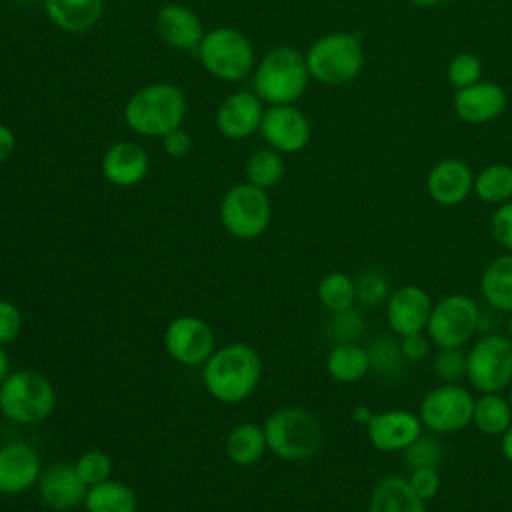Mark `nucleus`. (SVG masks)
Segmentation results:
<instances>
[{
	"label": "nucleus",
	"instance_id": "nucleus-1",
	"mask_svg": "<svg viewBox=\"0 0 512 512\" xmlns=\"http://www.w3.org/2000/svg\"><path fill=\"white\" fill-rule=\"evenodd\" d=\"M262 378V358L256 348L232 342L216 348L202 364L206 392L222 404H238L254 394Z\"/></svg>",
	"mask_w": 512,
	"mask_h": 512
},
{
	"label": "nucleus",
	"instance_id": "nucleus-2",
	"mask_svg": "<svg viewBox=\"0 0 512 512\" xmlns=\"http://www.w3.org/2000/svg\"><path fill=\"white\" fill-rule=\"evenodd\" d=\"M126 126L144 138H164L182 128L186 120V96L172 82H150L138 88L124 104Z\"/></svg>",
	"mask_w": 512,
	"mask_h": 512
},
{
	"label": "nucleus",
	"instance_id": "nucleus-3",
	"mask_svg": "<svg viewBox=\"0 0 512 512\" xmlns=\"http://www.w3.org/2000/svg\"><path fill=\"white\" fill-rule=\"evenodd\" d=\"M252 92L266 104H296L308 88L310 72L304 52L280 44L270 48L252 70Z\"/></svg>",
	"mask_w": 512,
	"mask_h": 512
},
{
	"label": "nucleus",
	"instance_id": "nucleus-4",
	"mask_svg": "<svg viewBox=\"0 0 512 512\" xmlns=\"http://www.w3.org/2000/svg\"><path fill=\"white\" fill-rule=\"evenodd\" d=\"M268 452L284 462L314 458L324 442L320 420L302 406L276 408L262 424Z\"/></svg>",
	"mask_w": 512,
	"mask_h": 512
},
{
	"label": "nucleus",
	"instance_id": "nucleus-5",
	"mask_svg": "<svg viewBox=\"0 0 512 512\" xmlns=\"http://www.w3.org/2000/svg\"><path fill=\"white\" fill-rule=\"evenodd\" d=\"M310 78L324 86H344L364 66V44L358 32H328L304 52Z\"/></svg>",
	"mask_w": 512,
	"mask_h": 512
},
{
	"label": "nucleus",
	"instance_id": "nucleus-6",
	"mask_svg": "<svg viewBox=\"0 0 512 512\" xmlns=\"http://www.w3.org/2000/svg\"><path fill=\"white\" fill-rule=\"evenodd\" d=\"M56 404V390L50 378L38 370H14L0 384V412L20 426H34L46 420Z\"/></svg>",
	"mask_w": 512,
	"mask_h": 512
},
{
	"label": "nucleus",
	"instance_id": "nucleus-7",
	"mask_svg": "<svg viewBox=\"0 0 512 512\" xmlns=\"http://www.w3.org/2000/svg\"><path fill=\"white\" fill-rule=\"evenodd\" d=\"M202 68L216 80L240 82L256 66V54L248 36L230 26L206 30L196 48Z\"/></svg>",
	"mask_w": 512,
	"mask_h": 512
},
{
	"label": "nucleus",
	"instance_id": "nucleus-8",
	"mask_svg": "<svg viewBox=\"0 0 512 512\" xmlns=\"http://www.w3.org/2000/svg\"><path fill=\"white\" fill-rule=\"evenodd\" d=\"M224 230L238 240H254L262 236L272 220V204L266 190L238 182L230 186L218 206Z\"/></svg>",
	"mask_w": 512,
	"mask_h": 512
},
{
	"label": "nucleus",
	"instance_id": "nucleus-9",
	"mask_svg": "<svg viewBox=\"0 0 512 512\" xmlns=\"http://www.w3.org/2000/svg\"><path fill=\"white\" fill-rule=\"evenodd\" d=\"M466 380L478 394L506 392L512 382V342L506 334H486L466 352Z\"/></svg>",
	"mask_w": 512,
	"mask_h": 512
},
{
	"label": "nucleus",
	"instance_id": "nucleus-10",
	"mask_svg": "<svg viewBox=\"0 0 512 512\" xmlns=\"http://www.w3.org/2000/svg\"><path fill=\"white\" fill-rule=\"evenodd\" d=\"M474 398L462 384L440 382L422 396L416 414L426 432L436 436L456 434L472 426Z\"/></svg>",
	"mask_w": 512,
	"mask_h": 512
},
{
	"label": "nucleus",
	"instance_id": "nucleus-11",
	"mask_svg": "<svg viewBox=\"0 0 512 512\" xmlns=\"http://www.w3.org/2000/svg\"><path fill=\"white\" fill-rule=\"evenodd\" d=\"M480 328V308L466 294H448L434 302L426 334L436 348H462Z\"/></svg>",
	"mask_w": 512,
	"mask_h": 512
},
{
	"label": "nucleus",
	"instance_id": "nucleus-12",
	"mask_svg": "<svg viewBox=\"0 0 512 512\" xmlns=\"http://www.w3.org/2000/svg\"><path fill=\"white\" fill-rule=\"evenodd\" d=\"M164 348L170 358L182 366H202L216 350V336L204 318L182 314L168 322Z\"/></svg>",
	"mask_w": 512,
	"mask_h": 512
},
{
	"label": "nucleus",
	"instance_id": "nucleus-13",
	"mask_svg": "<svg viewBox=\"0 0 512 512\" xmlns=\"http://www.w3.org/2000/svg\"><path fill=\"white\" fill-rule=\"evenodd\" d=\"M258 132L262 140L276 152L296 154L308 146L312 126L296 104H278L266 106Z\"/></svg>",
	"mask_w": 512,
	"mask_h": 512
},
{
	"label": "nucleus",
	"instance_id": "nucleus-14",
	"mask_svg": "<svg viewBox=\"0 0 512 512\" xmlns=\"http://www.w3.org/2000/svg\"><path fill=\"white\" fill-rule=\"evenodd\" d=\"M364 428L370 446L386 454L404 452L424 432L418 414L404 408L374 412Z\"/></svg>",
	"mask_w": 512,
	"mask_h": 512
},
{
	"label": "nucleus",
	"instance_id": "nucleus-15",
	"mask_svg": "<svg viewBox=\"0 0 512 512\" xmlns=\"http://www.w3.org/2000/svg\"><path fill=\"white\" fill-rule=\"evenodd\" d=\"M386 322L394 336L426 332V324L432 312V296L418 284H404L390 292L384 302Z\"/></svg>",
	"mask_w": 512,
	"mask_h": 512
},
{
	"label": "nucleus",
	"instance_id": "nucleus-16",
	"mask_svg": "<svg viewBox=\"0 0 512 512\" xmlns=\"http://www.w3.org/2000/svg\"><path fill=\"white\" fill-rule=\"evenodd\" d=\"M40 472V456L28 442L16 440L0 446V494L18 496L36 488Z\"/></svg>",
	"mask_w": 512,
	"mask_h": 512
},
{
	"label": "nucleus",
	"instance_id": "nucleus-17",
	"mask_svg": "<svg viewBox=\"0 0 512 512\" xmlns=\"http://www.w3.org/2000/svg\"><path fill=\"white\" fill-rule=\"evenodd\" d=\"M266 104L252 90L228 94L216 110V128L228 140H244L258 132Z\"/></svg>",
	"mask_w": 512,
	"mask_h": 512
},
{
	"label": "nucleus",
	"instance_id": "nucleus-18",
	"mask_svg": "<svg viewBox=\"0 0 512 512\" xmlns=\"http://www.w3.org/2000/svg\"><path fill=\"white\" fill-rule=\"evenodd\" d=\"M426 192L438 206H458L474 192V172L460 158H442L428 170Z\"/></svg>",
	"mask_w": 512,
	"mask_h": 512
},
{
	"label": "nucleus",
	"instance_id": "nucleus-19",
	"mask_svg": "<svg viewBox=\"0 0 512 512\" xmlns=\"http://www.w3.org/2000/svg\"><path fill=\"white\" fill-rule=\"evenodd\" d=\"M506 104V90L500 84L488 80H478L472 86L454 90L452 98L456 116L468 124H488L496 120L506 110Z\"/></svg>",
	"mask_w": 512,
	"mask_h": 512
},
{
	"label": "nucleus",
	"instance_id": "nucleus-20",
	"mask_svg": "<svg viewBox=\"0 0 512 512\" xmlns=\"http://www.w3.org/2000/svg\"><path fill=\"white\" fill-rule=\"evenodd\" d=\"M36 490L46 508L62 512L84 504L88 486L76 472L74 464L56 462L42 468Z\"/></svg>",
	"mask_w": 512,
	"mask_h": 512
},
{
	"label": "nucleus",
	"instance_id": "nucleus-21",
	"mask_svg": "<svg viewBox=\"0 0 512 512\" xmlns=\"http://www.w3.org/2000/svg\"><path fill=\"white\" fill-rule=\"evenodd\" d=\"M100 170L112 186L132 188L146 178L150 170V158L140 144L132 140H120L106 148L102 154Z\"/></svg>",
	"mask_w": 512,
	"mask_h": 512
},
{
	"label": "nucleus",
	"instance_id": "nucleus-22",
	"mask_svg": "<svg viewBox=\"0 0 512 512\" xmlns=\"http://www.w3.org/2000/svg\"><path fill=\"white\" fill-rule=\"evenodd\" d=\"M158 36L174 50H196L206 30L200 16L184 4H164L156 14Z\"/></svg>",
	"mask_w": 512,
	"mask_h": 512
},
{
	"label": "nucleus",
	"instance_id": "nucleus-23",
	"mask_svg": "<svg viewBox=\"0 0 512 512\" xmlns=\"http://www.w3.org/2000/svg\"><path fill=\"white\" fill-rule=\"evenodd\" d=\"M366 512H428V502L418 498L406 476H382L370 490Z\"/></svg>",
	"mask_w": 512,
	"mask_h": 512
},
{
	"label": "nucleus",
	"instance_id": "nucleus-24",
	"mask_svg": "<svg viewBox=\"0 0 512 512\" xmlns=\"http://www.w3.org/2000/svg\"><path fill=\"white\" fill-rule=\"evenodd\" d=\"M42 8L56 28L80 34L100 20L104 0H42Z\"/></svg>",
	"mask_w": 512,
	"mask_h": 512
},
{
	"label": "nucleus",
	"instance_id": "nucleus-25",
	"mask_svg": "<svg viewBox=\"0 0 512 512\" xmlns=\"http://www.w3.org/2000/svg\"><path fill=\"white\" fill-rule=\"evenodd\" d=\"M480 294L498 312L512 314V254L492 258L480 276Z\"/></svg>",
	"mask_w": 512,
	"mask_h": 512
},
{
	"label": "nucleus",
	"instance_id": "nucleus-26",
	"mask_svg": "<svg viewBox=\"0 0 512 512\" xmlns=\"http://www.w3.org/2000/svg\"><path fill=\"white\" fill-rule=\"evenodd\" d=\"M326 372L340 384H356L370 372L368 350L358 342L334 344L326 356Z\"/></svg>",
	"mask_w": 512,
	"mask_h": 512
},
{
	"label": "nucleus",
	"instance_id": "nucleus-27",
	"mask_svg": "<svg viewBox=\"0 0 512 512\" xmlns=\"http://www.w3.org/2000/svg\"><path fill=\"white\" fill-rule=\"evenodd\" d=\"M224 452L236 466H254L268 452L264 428L256 422L236 424L226 436Z\"/></svg>",
	"mask_w": 512,
	"mask_h": 512
},
{
	"label": "nucleus",
	"instance_id": "nucleus-28",
	"mask_svg": "<svg viewBox=\"0 0 512 512\" xmlns=\"http://www.w3.org/2000/svg\"><path fill=\"white\" fill-rule=\"evenodd\" d=\"M512 424V406L502 392H486L474 398L472 426L484 436H502Z\"/></svg>",
	"mask_w": 512,
	"mask_h": 512
},
{
	"label": "nucleus",
	"instance_id": "nucleus-29",
	"mask_svg": "<svg viewBox=\"0 0 512 512\" xmlns=\"http://www.w3.org/2000/svg\"><path fill=\"white\" fill-rule=\"evenodd\" d=\"M82 506L86 512H138V496L126 482L108 478L86 490Z\"/></svg>",
	"mask_w": 512,
	"mask_h": 512
},
{
	"label": "nucleus",
	"instance_id": "nucleus-30",
	"mask_svg": "<svg viewBox=\"0 0 512 512\" xmlns=\"http://www.w3.org/2000/svg\"><path fill=\"white\" fill-rule=\"evenodd\" d=\"M484 204L500 206L512 200V166L492 162L474 174V192Z\"/></svg>",
	"mask_w": 512,
	"mask_h": 512
},
{
	"label": "nucleus",
	"instance_id": "nucleus-31",
	"mask_svg": "<svg viewBox=\"0 0 512 512\" xmlns=\"http://www.w3.org/2000/svg\"><path fill=\"white\" fill-rule=\"evenodd\" d=\"M316 296L322 308H326L330 314L348 310L356 304V282L346 272L332 270L320 278Z\"/></svg>",
	"mask_w": 512,
	"mask_h": 512
},
{
	"label": "nucleus",
	"instance_id": "nucleus-32",
	"mask_svg": "<svg viewBox=\"0 0 512 512\" xmlns=\"http://www.w3.org/2000/svg\"><path fill=\"white\" fill-rule=\"evenodd\" d=\"M284 154L276 152L274 148L266 146L260 150H254L244 166V174H246V182L268 190L272 186H276L282 176H284Z\"/></svg>",
	"mask_w": 512,
	"mask_h": 512
},
{
	"label": "nucleus",
	"instance_id": "nucleus-33",
	"mask_svg": "<svg viewBox=\"0 0 512 512\" xmlns=\"http://www.w3.org/2000/svg\"><path fill=\"white\" fill-rule=\"evenodd\" d=\"M368 350V360H370V370L376 372L380 378H398L404 374L406 360L400 350V338L392 336H378L370 342Z\"/></svg>",
	"mask_w": 512,
	"mask_h": 512
},
{
	"label": "nucleus",
	"instance_id": "nucleus-34",
	"mask_svg": "<svg viewBox=\"0 0 512 512\" xmlns=\"http://www.w3.org/2000/svg\"><path fill=\"white\" fill-rule=\"evenodd\" d=\"M364 332V316L352 306L342 312H332L326 324V334L334 344L358 342Z\"/></svg>",
	"mask_w": 512,
	"mask_h": 512
},
{
	"label": "nucleus",
	"instance_id": "nucleus-35",
	"mask_svg": "<svg viewBox=\"0 0 512 512\" xmlns=\"http://www.w3.org/2000/svg\"><path fill=\"white\" fill-rule=\"evenodd\" d=\"M404 460L408 468H438L442 462V444L438 442L436 434L422 432L406 450Z\"/></svg>",
	"mask_w": 512,
	"mask_h": 512
},
{
	"label": "nucleus",
	"instance_id": "nucleus-36",
	"mask_svg": "<svg viewBox=\"0 0 512 512\" xmlns=\"http://www.w3.org/2000/svg\"><path fill=\"white\" fill-rule=\"evenodd\" d=\"M448 82L454 90L466 88L482 80V60L472 52H458L446 66Z\"/></svg>",
	"mask_w": 512,
	"mask_h": 512
},
{
	"label": "nucleus",
	"instance_id": "nucleus-37",
	"mask_svg": "<svg viewBox=\"0 0 512 512\" xmlns=\"http://www.w3.org/2000/svg\"><path fill=\"white\" fill-rule=\"evenodd\" d=\"M74 468L80 474V478L84 480V484L90 488V486L100 484V482L110 478V474H112V458L104 450H100V448H90V450H84L76 458Z\"/></svg>",
	"mask_w": 512,
	"mask_h": 512
},
{
	"label": "nucleus",
	"instance_id": "nucleus-38",
	"mask_svg": "<svg viewBox=\"0 0 512 512\" xmlns=\"http://www.w3.org/2000/svg\"><path fill=\"white\" fill-rule=\"evenodd\" d=\"M432 370L440 382L460 384L466 378V352L462 348H436Z\"/></svg>",
	"mask_w": 512,
	"mask_h": 512
},
{
	"label": "nucleus",
	"instance_id": "nucleus-39",
	"mask_svg": "<svg viewBox=\"0 0 512 512\" xmlns=\"http://www.w3.org/2000/svg\"><path fill=\"white\" fill-rule=\"evenodd\" d=\"M356 300L364 306H378L384 304L390 296L388 280L378 270H364L356 280Z\"/></svg>",
	"mask_w": 512,
	"mask_h": 512
},
{
	"label": "nucleus",
	"instance_id": "nucleus-40",
	"mask_svg": "<svg viewBox=\"0 0 512 512\" xmlns=\"http://www.w3.org/2000/svg\"><path fill=\"white\" fill-rule=\"evenodd\" d=\"M406 480L414 490V494L424 502L434 500L442 486L438 468H410V474L406 476Z\"/></svg>",
	"mask_w": 512,
	"mask_h": 512
},
{
	"label": "nucleus",
	"instance_id": "nucleus-41",
	"mask_svg": "<svg viewBox=\"0 0 512 512\" xmlns=\"http://www.w3.org/2000/svg\"><path fill=\"white\" fill-rule=\"evenodd\" d=\"M490 234L504 252L512 254V200L494 208L490 216Z\"/></svg>",
	"mask_w": 512,
	"mask_h": 512
},
{
	"label": "nucleus",
	"instance_id": "nucleus-42",
	"mask_svg": "<svg viewBox=\"0 0 512 512\" xmlns=\"http://www.w3.org/2000/svg\"><path fill=\"white\" fill-rule=\"evenodd\" d=\"M22 326L24 318L20 308L8 298H0V346H6L12 340H16L22 332Z\"/></svg>",
	"mask_w": 512,
	"mask_h": 512
},
{
	"label": "nucleus",
	"instance_id": "nucleus-43",
	"mask_svg": "<svg viewBox=\"0 0 512 512\" xmlns=\"http://www.w3.org/2000/svg\"><path fill=\"white\" fill-rule=\"evenodd\" d=\"M432 340L428 338L426 332H418V334H408V336H402L400 338V350H402V356L408 364H414V362H422L430 356L432 352Z\"/></svg>",
	"mask_w": 512,
	"mask_h": 512
},
{
	"label": "nucleus",
	"instance_id": "nucleus-44",
	"mask_svg": "<svg viewBox=\"0 0 512 512\" xmlns=\"http://www.w3.org/2000/svg\"><path fill=\"white\" fill-rule=\"evenodd\" d=\"M160 142H162V150L176 160L188 156L192 150V138L184 128H176L168 132L164 138H160Z\"/></svg>",
	"mask_w": 512,
	"mask_h": 512
},
{
	"label": "nucleus",
	"instance_id": "nucleus-45",
	"mask_svg": "<svg viewBox=\"0 0 512 512\" xmlns=\"http://www.w3.org/2000/svg\"><path fill=\"white\" fill-rule=\"evenodd\" d=\"M16 148V134L12 132L10 126L0 122V164L6 162Z\"/></svg>",
	"mask_w": 512,
	"mask_h": 512
},
{
	"label": "nucleus",
	"instance_id": "nucleus-46",
	"mask_svg": "<svg viewBox=\"0 0 512 512\" xmlns=\"http://www.w3.org/2000/svg\"><path fill=\"white\" fill-rule=\"evenodd\" d=\"M500 454L504 456L506 462L512 464V424H510V428L500 436Z\"/></svg>",
	"mask_w": 512,
	"mask_h": 512
},
{
	"label": "nucleus",
	"instance_id": "nucleus-47",
	"mask_svg": "<svg viewBox=\"0 0 512 512\" xmlns=\"http://www.w3.org/2000/svg\"><path fill=\"white\" fill-rule=\"evenodd\" d=\"M372 414H374V412H370V408L362 404V406H356V408L352 410V420L358 422V424H362V426H366V424L370 422Z\"/></svg>",
	"mask_w": 512,
	"mask_h": 512
},
{
	"label": "nucleus",
	"instance_id": "nucleus-48",
	"mask_svg": "<svg viewBox=\"0 0 512 512\" xmlns=\"http://www.w3.org/2000/svg\"><path fill=\"white\" fill-rule=\"evenodd\" d=\"M8 372H10V358H8L6 350H4V346H0V384L8 376Z\"/></svg>",
	"mask_w": 512,
	"mask_h": 512
},
{
	"label": "nucleus",
	"instance_id": "nucleus-49",
	"mask_svg": "<svg viewBox=\"0 0 512 512\" xmlns=\"http://www.w3.org/2000/svg\"><path fill=\"white\" fill-rule=\"evenodd\" d=\"M406 2L412 4V6H416V8H432V6L442 4L444 0H406Z\"/></svg>",
	"mask_w": 512,
	"mask_h": 512
},
{
	"label": "nucleus",
	"instance_id": "nucleus-50",
	"mask_svg": "<svg viewBox=\"0 0 512 512\" xmlns=\"http://www.w3.org/2000/svg\"><path fill=\"white\" fill-rule=\"evenodd\" d=\"M506 336L512 342V314H508V322H506Z\"/></svg>",
	"mask_w": 512,
	"mask_h": 512
},
{
	"label": "nucleus",
	"instance_id": "nucleus-51",
	"mask_svg": "<svg viewBox=\"0 0 512 512\" xmlns=\"http://www.w3.org/2000/svg\"><path fill=\"white\" fill-rule=\"evenodd\" d=\"M506 392H508L506 396H508V400H510V406H512V382H510V386H508V390H506Z\"/></svg>",
	"mask_w": 512,
	"mask_h": 512
},
{
	"label": "nucleus",
	"instance_id": "nucleus-52",
	"mask_svg": "<svg viewBox=\"0 0 512 512\" xmlns=\"http://www.w3.org/2000/svg\"><path fill=\"white\" fill-rule=\"evenodd\" d=\"M16 2H22V4H36V2H42V0H16Z\"/></svg>",
	"mask_w": 512,
	"mask_h": 512
}]
</instances>
